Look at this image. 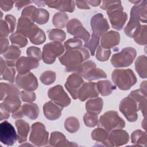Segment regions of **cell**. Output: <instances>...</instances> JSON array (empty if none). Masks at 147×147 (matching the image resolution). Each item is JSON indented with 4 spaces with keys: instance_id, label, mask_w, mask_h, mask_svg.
<instances>
[{
    "instance_id": "19",
    "label": "cell",
    "mask_w": 147,
    "mask_h": 147,
    "mask_svg": "<svg viewBox=\"0 0 147 147\" xmlns=\"http://www.w3.org/2000/svg\"><path fill=\"white\" fill-rule=\"evenodd\" d=\"M99 95L96 84L94 82H86L83 84L78 92V98L82 102L88 98H96Z\"/></svg>"
},
{
    "instance_id": "52",
    "label": "cell",
    "mask_w": 147,
    "mask_h": 147,
    "mask_svg": "<svg viewBox=\"0 0 147 147\" xmlns=\"http://www.w3.org/2000/svg\"><path fill=\"white\" fill-rule=\"evenodd\" d=\"M20 96L23 102L32 103L36 99V94L33 91L23 90L20 92Z\"/></svg>"
},
{
    "instance_id": "55",
    "label": "cell",
    "mask_w": 147,
    "mask_h": 147,
    "mask_svg": "<svg viewBox=\"0 0 147 147\" xmlns=\"http://www.w3.org/2000/svg\"><path fill=\"white\" fill-rule=\"evenodd\" d=\"M15 1H8V0H1L0 1V7L1 9L5 11H9L11 9L13 6Z\"/></svg>"
},
{
    "instance_id": "35",
    "label": "cell",
    "mask_w": 147,
    "mask_h": 147,
    "mask_svg": "<svg viewBox=\"0 0 147 147\" xmlns=\"http://www.w3.org/2000/svg\"><path fill=\"white\" fill-rule=\"evenodd\" d=\"M131 143L134 145L146 146L147 136L145 131L141 130L134 131L131 135Z\"/></svg>"
},
{
    "instance_id": "4",
    "label": "cell",
    "mask_w": 147,
    "mask_h": 147,
    "mask_svg": "<svg viewBox=\"0 0 147 147\" xmlns=\"http://www.w3.org/2000/svg\"><path fill=\"white\" fill-rule=\"evenodd\" d=\"M98 126L109 132L115 129L123 128L125 126V122L117 111H109L100 117Z\"/></svg>"
},
{
    "instance_id": "61",
    "label": "cell",
    "mask_w": 147,
    "mask_h": 147,
    "mask_svg": "<svg viewBox=\"0 0 147 147\" xmlns=\"http://www.w3.org/2000/svg\"><path fill=\"white\" fill-rule=\"evenodd\" d=\"M88 4L91 5L92 6H97L101 3L100 1H87Z\"/></svg>"
},
{
    "instance_id": "28",
    "label": "cell",
    "mask_w": 147,
    "mask_h": 147,
    "mask_svg": "<svg viewBox=\"0 0 147 147\" xmlns=\"http://www.w3.org/2000/svg\"><path fill=\"white\" fill-rule=\"evenodd\" d=\"M129 96L137 102L138 110L141 111L142 115L145 118L146 114V96H145L140 90L132 91Z\"/></svg>"
},
{
    "instance_id": "43",
    "label": "cell",
    "mask_w": 147,
    "mask_h": 147,
    "mask_svg": "<svg viewBox=\"0 0 147 147\" xmlns=\"http://www.w3.org/2000/svg\"><path fill=\"white\" fill-rule=\"evenodd\" d=\"M99 39L100 37L92 33L91 38H90V39L84 44V48H88L90 50L92 56L94 55L95 51L96 50L97 47H98Z\"/></svg>"
},
{
    "instance_id": "12",
    "label": "cell",
    "mask_w": 147,
    "mask_h": 147,
    "mask_svg": "<svg viewBox=\"0 0 147 147\" xmlns=\"http://www.w3.org/2000/svg\"><path fill=\"white\" fill-rule=\"evenodd\" d=\"M16 83L18 88L26 91L36 90L38 85L36 77L30 72L18 74L16 78Z\"/></svg>"
},
{
    "instance_id": "49",
    "label": "cell",
    "mask_w": 147,
    "mask_h": 147,
    "mask_svg": "<svg viewBox=\"0 0 147 147\" xmlns=\"http://www.w3.org/2000/svg\"><path fill=\"white\" fill-rule=\"evenodd\" d=\"M83 121L86 126L92 127L98 124V115L87 112L83 116Z\"/></svg>"
},
{
    "instance_id": "59",
    "label": "cell",
    "mask_w": 147,
    "mask_h": 147,
    "mask_svg": "<svg viewBox=\"0 0 147 147\" xmlns=\"http://www.w3.org/2000/svg\"><path fill=\"white\" fill-rule=\"evenodd\" d=\"M0 110H1V114H0V120L2 121L3 119H7L10 117V113L7 111L5 109L0 106Z\"/></svg>"
},
{
    "instance_id": "34",
    "label": "cell",
    "mask_w": 147,
    "mask_h": 147,
    "mask_svg": "<svg viewBox=\"0 0 147 147\" xmlns=\"http://www.w3.org/2000/svg\"><path fill=\"white\" fill-rule=\"evenodd\" d=\"M96 87L98 92L102 96L109 95L114 90L116 89L115 86H114L108 80H100L98 82L96 83Z\"/></svg>"
},
{
    "instance_id": "22",
    "label": "cell",
    "mask_w": 147,
    "mask_h": 147,
    "mask_svg": "<svg viewBox=\"0 0 147 147\" xmlns=\"http://www.w3.org/2000/svg\"><path fill=\"white\" fill-rule=\"evenodd\" d=\"M19 95L20 94H13L7 96L0 106H2L9 113H15L21 106V101L19 98Z\"/></svg>"
},
{
    "instance_id": "63",
    "label": "cell",
    "mask_w": 147,
    "mask_h": 147,
    "mask_svg": "<svg viewBox=\"0 0 147 147\" xmlns=\"http://www.w3.org/2000/svg\"><path fill=\"white\" fill-rule=\"evenodd\" d=\"M142 127L145 129L146 130V119L145 118L144 119V121L142 122Z\"/></svg>"
},
{
    "instance_id": "9",
    "label": "cell",
    "mask_w": 147,
    "mask_h": 147,
    "mask_svg": "<svg viewBox=\"0 0 147 147\" xmlns=\"http://www.w3.org/2000/svg\"><path fill=\"white\" fill-rule=\"evenodd\" d=\"M18 139V136L12 125L5 121L0 124V140L1 142L7 145H13Z\"/></svg>"
},
{
    "instance_id": "58",
    "label": "cell",
    "mask_w": 147,
    "mask_h": 147,
    "mask_svg": "<svg viewBox=\"0 0 147 147\" xmlns=\"http://www.w3.org/2000/svg\"><path fill=\"white\" fill-rule=\"evenodd\" d=\"M76 5L79 9H90V7L86 1H76Z\"/></svg>"
},
{
    "instance_id": "17",
    "label": "cell",
    "mask_w": 147,
    "mask_h": 147,
    "mask_svg": "<svg viewBox=\"0 0 147 147\" xmlns=\"http://www.w3.org/2000/svg\"><path fill=\"white\" fill-rule=\"evenodd\" d=\"M39 62L37 60L31 57L22 56L19 58L16 63V67L18 74L28 73L30 70L37 68Z\"/></svg>"
},
{
    "instance_id": "7",
    "label": "cell",
    "mask_w": 147,
    "mask_h": 147,
    "mask_svg": "<svg viewBox=\"0 0 147 147\" xmlns=\"http://www.w3.org/2000/svg\"><path fill=\"white\" fill-rule=\"evenodd\" d=\"M48 136L49 133L43 123L37 122L32 125L29 141L34 145L41 146L47 145L48 142Z\"/></svg>"
},
{
    "instance_id": "53",
    "label": "cell",
    "mask_w": 147,
    "mask_h": 147,
    "mask_svg": "<svg viewBox=\"0 0 147 147\" xmlns=\"http://www.w3.org/2000/svg\"><path fill=\"white\" fill-rule=\"evenodd\" d=\"M10 30L9 26L5 21L2 19H1L0 21V37L1 38H6L10 33Z\"/></svg>"
},
{
    "instance_id": "24",
    "label": "cell",
    "mask_w": 147,
    "mask_h": 147,
    "mask_svg": "<svg viewBox=\"0 0 147 147\" xmlns=\"http://www.w3.org/2000/svg\"><path fill=\"white\" fill-rule=\"evenodd\" d=\"M49 143L51 146L56 147L78 146V145L74 142L68 141L65 136L59 131H53L51 133Z\"/></svg>"
},
{
    "instance_id": "15",
    "label": "cell",
    "mask_w": 147,
    "mask_h": 147,
    "mask_svg": "<svg viewBox=\"0 0 147 147\" xmlns=\"http://www.w3.org/2000/svg\"><path fill=\"white\" fill-rule=\"evenodd\" d=\"M92 33L100 37L109 29V25L107 20L101 13H97L93 16L90 21Z\"/></svg>"
},
{
    "instance_id": "47",
    "label": "cell",
    "mask_w": 147,
    "mask_h": 147,
    "mask_svg": "<svg viewBox=\"0 0 147 147\" xmlns=\"http://www.w3.org/2000/svg\"><path fill=\"white\" fill-rule=\"evenodd\" d=\"M66 51L76 49L82 47L83 43L80 39L77 37H74L67 40L64 44Z\"/></svg>"
},
{
    "instance_id": "6",
    "label": "cell",
    "mask_w": 147,
    "mask_h": 147,
    "mask_svg": "<svg viewBox=\"0 0 147 147\" xmlns=\"http://www.w3.org/2000/svg\"><path fill=\"white\" fill-rule=\"evenodd\" d=\"M64 51V47L61 42L53 41L46 44L42 48V59L48 64L53 63L57 57L61 56Z\"/></svg>"
},
{
    "instance_id": "42",
    "label": "cell",
    "mask_w": 147,
    "mask_h": 147,
    "mask_svg": "<svg viewBox=\"0 0 147 147\" xmlns=\"http://www.w3.org/2000/svg\"><path fill=\"white\" fill-rule=\"evenodd\" d=\"M64 127L69 133L76 132L80 127V123L78 118L74 117H68L64 122Z\"/></svg>"
},
{
    "instance_id": "11",
    "label": "cell",
    "mask_w": 147,
    "mask_h": 147,
    "mask_svg": "<svg viewBox=\"0 0 147 147\" xmlns=\"http://www.w3.org/2000/svg\"><path fill=\"white\" fill-rule=\"evenodd\" d=\"M67 32L86 42L90 38L89 32L83 27L81 22L76 18H72L68 22L67 25Z\"/></svg>"
},
{
    "instance_id": "3",
    "label": "cell",
    "mask_w": 147,
    "mask_h": 147,
    "mask_svg": "<svg viewBox=\"0 0 147 147\" xmlns=\"http://www.w3.org/2000/svg\"><path fill=\"white\" fill-rule=\"evenodd\" d=\"M111 79L119 89L128 90L137 83V78L131 69H116L111 75Z\"/></svg>"
},
{
    "instance_id": "44",
    "label": "cell",
    "mask_w": 147,
    "mask_h": 147,
    "mask_svg": "<svg viewBox=\"0 0 147 147\" xmlns=\"http://www.w3.org/2000/svg\"><path fill=\"white\" fill-rule=\"evenodd\" d=\"M48 37L49 40L56 42H62L64 41L66 37L65 33L58 28L52 29L48 32Z\"/></svg>"
},
{
    "instance_id": "37",
    "label": "cell",
    "mask_w": 147,
    "mask_h": 147,
    "mask_svg": "<svg viewBox=\"0 0 147 147\" xmlns=\"http://www.w3.org/2000/svg\"><path fill=\"white\" fill-rule=\"evenodd\" d=\"M107 77L106 74L104 71L96 67L90 69L83 76L85 79L91 81L101 78H106Z\"/></svg>"
},
{
    "instance_id": "10",
    "label": "cell",
    "mask_w": 147,
    "mask_h": 147,
    "mask_svg": "<svg viewBox=\"0 0 147 147\" xmlns=\"http://www.w3.org/2000/svg\"><path fill=\"white\" fill-rule=\"evenodd\" d=\"M48 96L53 102L62 107L68 106L71 103V99L61 85H56L51 88L48 91Z\"/></svg>"
},
{
    "instance_id": "1",
    "label": "cell",
    "mask_w": 147,
    "mask_h": 147,
    "mask_svg": "<svg viewBox=\"0 0 147 147\" xmlns=\"http://www.w3.org/2000/svg\"><path fill=\"white\" fill-rule=\"evenodd\" d=\"M100 8L106 10L113 28L119 30L123 28L127 15L123 11L120 1H103Z\"/></svg>"
},
{
    "instance_id": "36",
    "label": "cell",
    "mask_w": 147,
    "mask_h": 147,
    "mask_svg": "<svg viewBox=\"0 0 147 147\" xmlns=\"http://www.w3.org/2000/svg\"><path fill=\"white\" fill-rule=\"evenodd\" d=\"M147 58L145 55H141L138 57L135 62L136 70L139 76L144 79L146 78V63Z\"/></svg>"
},
{
    "instance_id": "30",
    "label": "cell",
    "mask_w": 147,
    "mask_h": 147,
    "mask_svg": "<svg viewBox=\"0 0 147 147\" xmlns=\"http://www.w3.org/2000/svg\"><path fill=\"white\" fill-rule=\"evenodd\" d=\"M103 101L101 98H96L90 99L86 103L87 112L94 114H99L103 108Z\"/></svg>"
},
{
    "instance_id": "31",
    "label": "cell",
    "mask_w": 147,
    "mask_h": 147,
    "mask_svg": "<svg viewBox=\"0 0 147 147\" xmlns=\"http://www.w3.org/2000/svg\"><path fill=\"white\" fill-rule=\"evenodd\" d=\"M28 37L30 42L34 45H40L44 43L46 40L44 32L40 29L36 25L30 32Z\"/></svg>"
},
{
    "instance_id": "26",
    "label": "cell",
    "mask_w": 147,
    "mask_h": 147,
    "mask_svg": "<svg viewBox=\"0 0 147 147\" xmlns=\"http://www.w3.org/2000/svg\"><path fill=\"white\" fill-rule=\"evenodd\" d=\"M16 71L14 67L9 65L5 60L1 57V80H5L11 83L14 82Z\"/></svg>"
},
{
    "instance_id": "5",
    "label": "cell",
    "mask_w": 147,
    "mask_h": 147,
    "mask_svg": "<svg viewBox=\"0 0 147 147\" xmlns=\"http://www.w3.org/2000/svg\"><path fill=\"white\" fill-rule=\"evenodd\" d=\"M137 55L136 51L132 47L123 48L121 52L114 54L111 58L112 65L116 68L126 67L133 62Z\"/></svg>"
},
{
    "instance_id": "38",
    "label": "cell",
    "mask_w": 147,
    "mask_h": 147,
    "mask_svg": "<svg viewBox=\"0 0 147 147\" xmlns=\"http://www.w3.org/2000/svg\"><path fill=\"white\" fill-rule=\"evenodd\" d=\"M91 138L92 140L103 143L104 145H106L108 139V131L102 127H99L94 129L91 133Z\"/></svg>"
},
{
    "instance_id": "14",
    "label": "cell",
    "mask_w": 147,
    "mask_h": 147,
    "mask_svg": "<svg viewBox=\"0 0 147 147\" xmlns=\"http://www.w3.org/2000/svg\"><path fill=\"white\" fill-rule=\"evenodd\" d=\"M129 141V136L127 131L117 129L110 131L109 134L107 146H119L127 144Z\"/></svg>"
},
{
    "instance_id": "57",
    "label": "cell",
    "mask_w": 147,
    "mask_h": 147,
    "mask_svg": "<svg viewBox=\"0 0 147 147\" xmlns=\"http://www.w3.org/2000/svg\"><path fill=\"white\" fill-rule=\"evenodd\" d=\"M32 2V1H17L15 2V6L18 10H20L23 7L30 4Z\"/></svg>"
},
{
    "instance_id": "27",
    "label": "cell",
    "mask_w": 147,
    "mask_h": 147,
    "mask_svg": "<svg viewBox=\"0 0 147 147\" xmlns=\"http://www.w3.org/2000/svg\"><path fill=\"white\" fill-rule=\"evenodd\" d=\"M20 55L21 51L19 48L16 45H11L9 46L8 50L3 54V57L7 65L14 67Z\"/></svg>"
},
{
    "instance_id": "29",
    "label": "cell",
    "mask_w": 147,
    "mask_h": 147,
    "mask_svg": "<svg viewBox=\"0 0 147 147\" xmlns=\"http://www.w3.org/2000/svg\"><path fill=\"white\" fill-rule=\"evenodd\" d=\"M18 131V140L20 143L26 141L29 131V125L22 119H18L15 122Z\"/></svg>"
},
{
    "instance_id": "56",
    "label": "cell",
    "mask_w": 147,
    "mask_h": 147,
    "mask_svg": "<svg viewBox=\"0 0 147 147\" xmlns=\"http://www.w3.org/2000/svg\"><path fill=\"white\" fill-rule=\"evenodd\" d=\"M1 55L4 54L9 48V40L6 38H1Z\"/></svg>"
},
{
    "instance_id": "21",
    "label": "cell",
    "mask_w": 147,
    "mask_h": 147,
    "mask_svg": "<svg viewBox=\"0 0 147 147\" xmlns=\"http://www.w3.org/2000/svg\"><path fill=\"white\" fill-rule=\"evenodd\" d=\"M63 108L54 102L49 101L43 106L44 115L49 120L54 121L57 119L61 115Z\"/></svg>"
},
{
    "instance_id": "39",
    "label": "cell",
    "mask_w": 147,
    "mask_h": 147,
    "mask_svg": "<svg viewBox=\"0 0 147 147\" xmlns=\"http://www.w3.org/2000/svg\"><path fill=\"white\" fill-rule=\"evenodd\" d=\"M68 21V17L64 12H57L54 14L52 19V22L56 28L58 29L64 28L67 26Z\"/></svg>"
},
{
    "instance_id": "41",
    "label": "cell",
    "mask_w": 147,
    "mask_h": 147,
    "mask_svg": "<svg viewBox=\"0 0 147 147\" xmlns=\"http://www.w3.org/2000/svg\"><path fill=\"white\" fill-rule=\"evenodd\" d=\"M10 40L12 45H16L18 48L25 47L28 42L26 37L17 32L10 35Z\"/></svg>"
},
{
    "instance_id": "54",
    "label": "cell",
    "mask_w": 147,
    "mask_h": 147,
    "mask_svg": "<svg viewBox=\"0 0 147 147\" xmlns=\"http://www.w3.org/2000/svg\"><path fill=\"white\" fill-rule=\"evenodd\" d=\"M5 20L9 26L10 32V33L13 32L16 25V19L15 17L11 14H7L5 16Z\"/></svg>"
},
{
    "instance_id": "20",
    "label": "cell",
    "mask_w": 147,
    "mask_h": 147,
    "mask_svg": "<svg viewBox=\"0 0 147 147\" xmlns=\"http://www.w3.org/2000/svg\"><path fill=\"white\" fill-rule=\"evenodd\" d=\"M120 42V35L117 32L110 30L104 33L101 37L100 46L107 49L118 45Z\"/></svg>"
},
{
    "instance_id": "13",
    "label": "cell",
    "mask_w": 147,
    "mask_h": 147,
    "mask_svg": "<svg viewBox=\"0 0 147 147\" xmlns=\"http://www.w3.org/2000/svg\"><path fill=\"white\" fill-rule=\"evenodd\" d=\"M84 83L82 77L77 73L71 74L67 79L65 87L74 99L78 98L79 91Z\"/></svg>"
},
{
    "instance_id": "46",
    "label": "cell",
    "mask_w": 147,
    "mask_h": 147,
    "mask_svg": "<svg viewBox=\"0 0 147 147\" xmlns=\"http://www.w3.org/2000/svg\"><path fill=\"white\" fill-rule=\"evenodd\" d=\"M56 74L53 71H46L44 72L40 76V80L41 83L45 85H49L52 84L56 80Z\"/></svg>"
},
{
    "instance_id": "33",
    "label": "cell",
    "mask_w": 147,
    "mask_h": 147,
    "mask_svg": "<svg viewBox=\"0 0 147 147\" xmlns=\"http://www.w3.org/2000/svg\"><path fill=\"white\" fill-rule=\"evenodd\" d=\"M0 93L1 100H3L7 96L10 94H20L19 89L15 85L3 82L0 84Z\"/></svg>"
},
{
    "instance_id": "48",
    "label": "cell",
    "mask_w": 147,
    "mask_h": 147,
    "mask_svg": "<svg viewBox=\"0 0 147 147\" xmlns=\"http://www.w3.org/2000/svg\"><path fill=\"white\" fill-rule=\"evenodd\" d=\"M96 67V64L94 62L91 60L87 61L84 63H82L80 65L78 66V67L76 69L75 72L78 74L79 75H80L82 77L83 76V75L91 68Z\"/></svg>"
},
{
    "instance_id": "62",
    "label": "cell",
    "mask_w": 147,
    "mask_h": 147,
    "mask_svg": "<svg viewBox=\"0 0 147 147\" xmlns=\"http://www.w3.org/2000/svg\"><path fill=\"white\" fill-rule=\"evenodd\" d=\"M32 2L34 3L36 5H37L38 6H44L45 5V3L44 2V1H32Z\"/></svg>"
},
{
    "instance_id": "2",
    "label": "cell",
    "mask_w": 147,
    "mask_h": 147,
    "mask_svg": "<svg viewBox=\"0 0 147 147\" xmlns=\"http://www.w3.org/2000/svg\"><path fill=\"white\" fill-rule=\"evenodd\" d=\"M90 57V53L86 48L81 47L76 49L66 51L65 53L59 57L61 64L65 67V71L75 72L83 62Z\"/></svg>"
},
{
    "instance_id": "25",
    "label": "cell",
    "mask_w": 147,
    "mask_h": 147,
    "mask_svg": "<svg viewBox=\"0 0 147 147\" xmlns=\"http://www.w3.org/2000/svg\"><path fill=\"white\" fill-rule=\"evenodd\" d=\"M35 25L36 24H34V22L29 18L21 16L18 21L16 32L22 34L26 37H28L30 32L34 27Z\"/></svg>"
},
{
    "instance_id": "32",
    "label": "cell",
    "mask_w": 147,
    "mask_h": 147,
    "mask_svg": "<svg viewBox=\"0 0 147 147\" xmlns=\"http://www.w3.org/2000/svg\"><path fill=\"white\" fill-rule=\"evenodd\" d=\"M49 14L48 11L42 8H36L32 16L31 20L38 24H46L49 20Z\"/></svg>"
},
{
    "instance_id": "8",
    "label": "cell",
    "mask_w": 147,
    "mask_h": 147,
    "mask_svg": "<svg viewBox=\"0 0 147 147\" xmlns=\"http://www.w3.org/2000/svg\"><path fill=\"white\" fill-rule=\"evenodd\" d=\"M119 109L128 121L133 122L137 121V111L139 110L138 105L137 102L130 96L128 95L121 101Z\"/></svg>"
},
{
    "instance_id": "51",
    "label": "cell",
    "mask_w": 147,
    "mask_h": 147,
    "mask_svg": "<svg viewBox=\"0 0 147 147\" xmlns=\"http://www.w3.org/2000/svg\"><path fill=\"white\" fill-rule=\"evenodd\" d=\"M26 54L28 56L34 58L38 61H40L42 59V53L41 49L36 47H30L27 48Z\"/></svg>"
},
{
    "instance_id": "16",
    "label": "cell",
    "mask_w": 147,
    "mask_h": 147,
    "mask_svg": "<svg viewBox=\"0 0 147 147\" xmlns=\"http://www.w3.org/2000/svg\"><path fill=\"white\" fill-rule=\"evenodd\" d=\"M39 114V108L37 105L33 103L24 104L15 113H12V117L18 119L26 116L30 119H36Z\"/></svg>"
},
{
    "instance_id": "45",
    "label": "cell",
    "mask_w": 147,
    "mask_h": 147,
    "mask_svg": "<svg viewBox=\"0 0 147 147\" xmlns=\"http://www.w3.org/2000/svg\"><path fill=\"white\" fill-rule=\"evenodd\" d=\"M133 38L136 43L140 45H146V25H141L139 30L136 33Z\"/></svg>"
},
{
    "instance_id": "18",
    "label": "cell",
    "mask_w": 147,
    "mask_h": 147,
    "mask_svg": "<svg viewBox=\"0 0 147 147\" xmlns=\"http://www.w3.org/2000/svg\"><path fill=\"white\" fill-rule=\"evenodd\" d=\"M147 1L146 0L140 1L131 7L130 11V19L137 20L146 23L147 20Z\"/></svg>"
},
{
    "instance_id": "50",
    "label": "cell",
    "mask_w": 147,
    "mask_h": 147,
    "mask_svg": "<svg viewBox=\"0 0 147 147\" xmlns=\"http://www.w3.org/2000/svg\"><path fill=\"white\" fill-rule=\"evenodd\" d=\"M96 51V58L98 60L100 61H105L109 59L111 55L110 49H105L101 46H98Z\"/></svg>"
},
{
    "instance_id": "23",
    "label": "cell",
    "mask_w": 147,
    "mask_h": 147,
    "mask_svg": "<svg viewBox=\"0 0 147 147\" xmlns=\"http://www.w3.org/2000/svg\"><path fill=\"white\" fill-rule=\"evenodd\" d=\"M45 5L51 8H55L62 12H73L75 10L74 1H45Z\"/></svg>"
},
{
    "instance_id": "40",
    "label": "cell",
    "mask_w": 147,
    "mask_h": 147,
    "mask_svg": "<svg viewBox=\"0 0 147 147\" xmlns=\"http://www.w3.org/2000/svg\"><path fill=\"white\" fill-rule=\"evenodd\" d=\"M140 26L141 24L140 21L130 19L127 24L124 28V32L127 36L133 38L136 33L139 30Z\"/></svg>"
},
{
    "instance_id": "60",
    "label": "cell",
    "mask_w": 147,
    "mask_h": 147,
    "mask_svg": "<svg viewBox=\"0 0 147 147\" xmlns=\"http://www.w3.org/2000/svg\"><path fill=\"white\" fill-rule=\"evenodd\" d=\"M140 91L146 96V81H144L140 85Z\"/></svg>"
}]
</instances>
